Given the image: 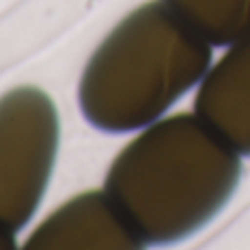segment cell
<instances>
[{
	"mask_svg": "<svg viewBox=\"0 0 250 250\" xmlns=\"http://www.w3.org/2000/svg\"><path fill=\"white\" fill-rule=\"evenodd\" d=\"M210 62L212 44L162 0L144 2L89 58L78 86L80 111L106 133L144 128L199 84Z\"/></svg>",
	"mask_w": 250,
	"mask_h": 250,
	"instance_id": "cell-2",
	"label": "cell"
},
{
	"mask_svg": "<svg viewBox=\"0 0 250 250\" xmlns=\"http://www.w3.org/2000/svg\"><path fill=\"white\" fill-rule=\"evenodd\" d=\"M16 232L7 230V228L0 226V250H18V246H16Z\"/></svg>",
	"mask_w": 250,
	"mask_h": 250,
	"instance_id": "cell-7",
	"label": "cell"
},
{
	"mask_svg": "<svg viewBox=\"0 0 250 250\" xmlns=\"http://www.w3.org/2000/svg\"><path fill=\"white\" fill-rule=\"evenodd\" d=\"M106 190L71 197L36 226L20 250H146Z\"/></svg>",
	"mask_w": 250,
	"mask_h": 250,
	"instance_id": "cell-4",
	"label": "cell"
},
{
	"mask_svg": "<svg viewBox=\"0 0 250 250\" xmlns=\"http://www.w3.org/2000/svg\"><path fill=\"white\" fill-rule=\"evenodd\" d=\"M60 144L53 100L36 86L0 98V226L18 232L31 222L49 186Z\"/></svg>",
	"mask_w": 250,
	"mask_h": 250,
	"instance_id": "cell-3",
	"label": "cell"
},
{
	"mask_svg": "<svg viewBox=\"0 0 250 250\" xmlns=\"http://www.w3.org/2000/svg\"><path fill=\"white\" fill-rule=\"evenodd\" d=\"M212 47H230L250 33V0H162Z\"/></svg>",
	"mask_w": 250,
	"mask_h": 250,
	"instance_id": "cell-6",
	"label": "cell"
},
{
	"mask_svg": "<svg viewBox=\"0 0 250 250\" xmlns=\"http://www.w3.org/2000/svg\"><path fill=\"white\" fill-rule=\"evenodd\" d=\"M239 177V153L197 113H177L144 126L115 155L104 190L148 246H173L217 217Z\"/></svg>",
	"mask_w": 250,
	"mask_h": 250,
	"instance_id": "cell-1",
	"label": "cell"
},
{
	"mask_svg": "<svg viewBox=\"0 0 250 250\" xmlns=\"http://www.w3.org/2000/svg\"><path fill=\"white\" fill-rule=\"evenodd\" d=\"M195 113L239 155L250 157V33L208 69L195 95Z\"/></svg>",
	"mask_w": 250,
	"mask_h": 250,
	"instance_id": "cell-5",
	"label": "cell"
}]
</instances>
